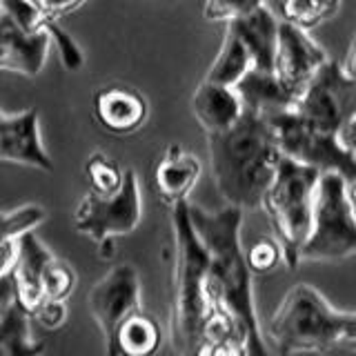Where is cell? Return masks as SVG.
<instances>
[{
	"instance_id": "cell-29",
	"label": "cell",
	"mask_w": 356,
	"mask_h": 356,
	"mask_svg": "<svg viewBox=\"0 0 356 356\" xmlns=\"http://www.w3.org/2000/svg\"><path fill=\"white\" fill-rule=\"evenodd\" d=\"M36 3V7L42 11L44 16H47L49 20L58 22V18L72 14L74 9L81 7L85 0H33Z\"/></svg>"
},
{
	"instance_id": "cell-20",
	"label": "cell",
	"mask_w": 356,
	"mask_h": 356,
	"mask_svg": "<svg viewBox=\"0 0 356 356\" xmlns=\"http://www.w3.org/2000/svg\"><path fill=\"white\" fill-rule=\"evenodd\" d=\"M225 25L236 33L241 42L248 49L252 67L256 70H272L274 51H276V33H278V18L265 5L256 7L248 16L236 18Z\"/></svg>"
},
{
	"instance_id": "cell-24",
	"label": "cell",
	"mask_w": 356,
	"mask_h": 356,
	"mask_svg": "<svg viewBox=\"0 0 356 356\" xmlns=\"http://www.w3.org/2000/svg\"><path fill=\"white\" fill-rule=\"evenodd\" d=\"M85 181L89 185V192L96 196H114L122 181H125V170L109 159L103 152H94L85 161Z\"/></svg>"
},
{
	"instance_id": "cell-23",
	"label": "cell",
	"mask_w": 356,
	"mask_h": 356,
	"mask_svg": "<svg viewBox=\"0 0 356 356\" xmlns=\"http://www.w3.org/2000/svg\"><path fill=\"white\" fill-rule=\"evenodd\" d=\"M341 0H281V20L300 29L318 27L339 11Z\"/></svg>"
},
{
	"instance_id": "cell-22",
	"label": "cell",
	"mask_w": 356,
	"mask_h": 356,
	"mask_svg": "<svg viewBox=\"0 0 356 356\" xmlns=\"http://www.w3.org/2000/svg\"><path fill=\"white\" fill-rule=\"evenodd\" d=\"M250 70H252V58H250L248 49H245V44L241 42L236 33L227 27L225 36H222L218 56L214 58V63L209 65L205 81L234 87Z\"/></svg>"
},
{
	"instance_id": "cell-12",
	"label": "cell",
	"mask_w": 356,
	"mask_h": 356,
	"mask_svg": "<svg viewBox=\"0 0 356 356\" xmlns=\"http://www.w3.org/2000/svg\"><path fill=\"white\" fill-rule=\"evenodd\" d=\"M49 47L51 36L47 31H27L5 0H0V72L38 76L47 63Z\"/></svg>"
},
{
	"instance_id": "cell-26",
	"label": "cell",
	"mask_w": 356,
	"mask_h": 356,
	"mask_svg": "<svg viewBox=\"0 0 356 356\" xmlns=\"http://www.w3.org/2000/svg\"><path fill=\"white\" fill-rule=\"evenodd\" d=\"M245 261H248V267L252 274H272L278 267L285 265L283 263V250L278 245L276 238L272 236H259L250 250H245Z\"/></svg>"
},
{
	"instance_id": "cell-6",
	"label": "cell",
	"mask_w": 356,
	"mask_h": 356,
	"mask_svg": "<svg viewBox=\"0 0 356 356\" xmlns=\"http://www.w3.org/2000/svg\"><path fill=\"white\" fill-rule=\"evenodd\" d=\"M354 183L339 172H321L312 205V225L298 250L300 263L350 259L356 252Z\"/></svg>"
},
{
	"instance_id": "cell-5",
	"label": "cell",
	"mask_w": 356,
	"mask_h": 356,
	"mask_svg": "<svg viewBox=\"0 0 356 356\" xmlns=\"http://www.w3.org/2000/svg\"><path fill=\"white\" fill-rule=\"evenodd\" d=\"M321 172L314 167L296 163L287 156H278L270 185L261 198L274 238L283 250V263L289 270L298 267V250L305 243L312 225V205Z\"/></svg>"
},
{
	"instance_id": "cell-19",
	"label": "cell",
	"mask_w": 356,
	"mask_h": 356,
	"mask_svg": "<svg viewBox=\"0 0 356 356\" xmlns=\"http://www.w3.org/2000/svg\"><path fill=\"white\" fill-rule=\"evenodd\" d=\"M161 339L159 321L138 307L116 323L105 343L109 356H149L161 348Z\"/></svg>"
},
{
	"instance_id": "cell-15",
	"label": "cell",
	"mask_w": 356,
	"mask_h": 356,
	"mask_svg": "<svg viewBox=\"0 0 356 356\" xmlns=\"http://www.w3.org/2000/svg\"><path fill=\"white\" fill-rule=\"evenodd\" d=\"M49 256L51 252L44 248V243L36 236L33 229L18 236L16 256L9 267V278L11 285H14L18 303L29 316L40 303H44L40 292V274H42V265L47 263Z\"/></svg>"
},
{
	"instance_id": "cell-16",
	"label": "cell",
	"mask_w": 356,
	"mask_h": 356,
	"mask_svg": "<svg viewBox=\"0 0 356 356\" xmlns=\"http://www.w3.org/2000/svg\"><path fill=\"white\" fill-rule=\"evenodd\" d=\"M94 118L98 125L125 136V134L138 131L147 120V100L131 87H103L94 94L92 100Z\"/></svg>"
},
{
	"instance_id": "cell-2",
	"label": "cell",
	"mask_w": 356,
	"mask_h": 356,
	"mask_svg": "<svg viewBox=\"0 0 356 356\" xmlns=\"http://www.w3.org/2000/svg\"><path fill=\"white\" fill-rule=\"evenodd\" d=\"M209 167L225 205L256 209L270 185L281 152L270 120L245 111L218 134H207Z\"/></svg>"
},
{
	"instance_id": "cell-11",
	"label": "cell",
	"mask_w": 356,
	"mask_h": 356,
	"mask_svg": "<svg viewBox=\"0 0 356 356\" xmlns=\"http://www.w3.org/2000/svg\"><path fill=\"white\" fill-rule=\"evenodd\" d=\"M89 312L98 330L107 339L116 323L129 312L143 307L140 303V276L134 265H116L100 278L87 294Z\"/></svg>"
},
{
	"instance_id": "cell-1",
	"label": "cell",
	"mask_w": 356,
	"mask_h": 356,
	"mask_svg": "<svg viewBox=\"0 0 356 356\" xmlns=\"http://www.w3.org/2000/svg\"><path fill=\"white\" fill-rule=\"evenodd\" d=\"M187 214L207 256L205 289L209 309L222 312L236 323L248 343L250 356L265 354L267 345L254 307V274L245 261L241 243L243 209L236 205H222L216 211H209L200 205L187 203Z\"/></svg>"
},
{
	"instance_id": "cell-25",
	"label": "cell",
	"mask_w": 356,
	"mask_h": 356,
	"mask_svg": "<svg viewBox=\"0 0 356 356\" xmlns=\"http://www.w3.org/2000/svg\"><path fill=\"white\" fill-rule=\"evenodd\" d=\"M76 289V272L65 261L51 254L42 265L40 292L44 300H67Z\"/></svg>"
},
{
	"instance_id": "cell-14",
	"label": "cell",
	"mask_w": 356,
	"mask_h": 356,
	"mask_svg": "<svg viewBox=\"0 0 356 356\" xmlns=\"http://www.w3.org/2000/svg\"><path fill=\"white\" fill-rule=\"evenodd\" d=\"M200 178V163L181 143H170L159 156L152 172L154 194L165 207L189 200V194Z\"/></svg>"
},
{
	"instance_id": "cell-17",
	"label": "cell",
	"mask_w": 356,
	"mask_h": 356,
	"mask_svg": "<svg viewBox=\"0 0 356 356\" xmlns=\"http://www.w3.org/2000/svg\"><path fill=\"white\" fill-rule=\"evenodd\" d=\"M42 343L31 337V316L18 303L9 272L0 274V356L40 354Z\"/></svg>"
},
{
	"instance_id": "cell-18",
	"label": "cell",
	"mask_w": 356,
	"mask_h": 356,
	"mask_svg": "<svg viewBox=\"0 0 356 356\" xmlns=\"http://www.w3.org/2000/svg\"><path fill=\"white\" fill-rule=\"evenodd\" d=\"M241 105L245 111H252L256 116L270 118L278 111L292 109L294 94L278 81V76L272 70H252L245 74L241 81L234 85Z\"/></svg>"
},
{
	"instance_id": "cell-28",
	"label": "cell",
	"mask_w": 356,
	"mask_h": 356,
	"mask_svg": "<svg viewBox=\"0 0 356 356\" xmlns=\"http://www.w3.org/2000/svg\"><path fill=\"white\" fill-rule=\"evenodd\" d=\"M31 321H36L44 330H58L67 321V303L65 300H44L31 312Z\"/></svg>"
},
{
	"instance_id": "cell-7",
	"label": "cell",
	"mask_w": 356,
	"mask_h": 356,
	"mask_svg": "<svg viewBox=\"0 0 356 356\" xmlns=\"http://www.w3.org/2000/svg\"><path fill=\"white\" fill-rule=\"evenodd\" d=\"M292 111L314 127L337 134L348 147H354L356 74L343 63L327 58L296 94Z\"/></svg>"
},
{
	"instance_id": "cell-8",
	"label": "cell",
	"mask_w": 356,
	"mask_h": 356,
	"mask_svg": "<svg viewBox=\"0 0 356 356\" xmlns=\"http://www.w3.org/2000/svg\"><path fill=\"white\" fill-rule=\"evenodd\" d=\"M143 218V198L134 170H125V181L114 196H96L87 192L74 209V229L92 238L98 256L109 261L114 256L116 238L127 236Z\"/></svg>"
},
{
	"instance_id": "cell-21",
	"label": "cell",
	"mask_w": 356,
	"mask_h": 356,
	"mask_svg": "<svg viewBox=\"0 0 356 356\" xmlns=\"http://www.w3.org/2000/svg\"><path fill=\"white\" fill-rule=\"evenodd\" d=\"M192 114L205 134H218L238 120L243 105L234 87L203 81L192 96Z\"/></svg>"
},
{
	"instance_id": "cell-27",
	"label": "cell",
	"mask_w": 356,
	"mask_h": 356,
	"mask_svg": "<svg viewBox=\"0 0 356 356\" xmlns=\"http://www.w3.org/2000/svg\"><path fill=\"white\" fill-rule=\"evenodd\" d=\"M261 5H265L263 0H205L203 16L211 22H232Z\"/></svg>"
},
{
	"instance_id": "cell-13",
	"label": "cell",
	"mask_w": 356,
	"mask_h": 356,
	"mask_svg": "<svg viewBox=\"0 0 356 356\" xmlns=\"http://www.w3.org/2000/svg\"><path fill=\"white\" fill-rule=\"evenodd\" d=\"M0 161L36 167L42 172L54 170V161L44 149L36 109H22L18 114L0 111Z\"/></svg>"
},
{
	"instance_id": "cell-9",
	"label": "cell",
	"mask_w": 356,
	"mask_h": 356,
	"mask_svg": "<svg viewBox=\"0 0 356 356\" xmlns=\"http://www.w3.org/2000/svg\"><path fill=\"white\" fill-rule=\"evenodd\" d=\"M276 147L296 163L314 167L318 172H339L348 181L356 178V149L348 147L337 134L323 131L296 116L292 109L278 111L267 118Z\"/></svg>"
},
{
	"instance_id": "cell-3",
	"label": "cell",
	"mask_w": 356,
	"mask_h": 356,
	"mask_svg": "<svg viewBox=\"0 0 356 356\" xmlns=\"http://www.w3.org/2000/svg\"><path fill=\"white\" fill-rule=\"evenodd\" d=\"M267 339L283 354L337 352L356 345V314L337 309L314 285L298 283L267 321Z\"/></svg>"
},
{
	"instance_id": "cell-10",
	"label": "cell",
	"mask_w": 356,
	"mask_h": 356,
	"mask_svg": "<svg viewBox=\"0 0 356 356\" xmlns=\"http://www.w3.org/2000/svg\"><path fill=\"white\" fill-rule=\"evenodd\" d=\"M327 58V51L309 36L307 29L278 20L272 72L294 96Z\"/></svg>"
},
{
	"instance_id": "cell-4",
	"label": "cell",
	"mask_w": 356,
	"mask_h": 356,
	"mask_svg": "<svg viewBox=\"0 0 356 356\" xmlns=\"http://www.w3.org/2000/svg\"><path fill=\"white\" fill-rule=\"evenodd\" d=\"M187 203L170 207L172 227V307H170V341L172 350L185 356L196 354L200 327L209 312L205 274L207 256L189 222Z\"/></svg>"
}]
</instances>
